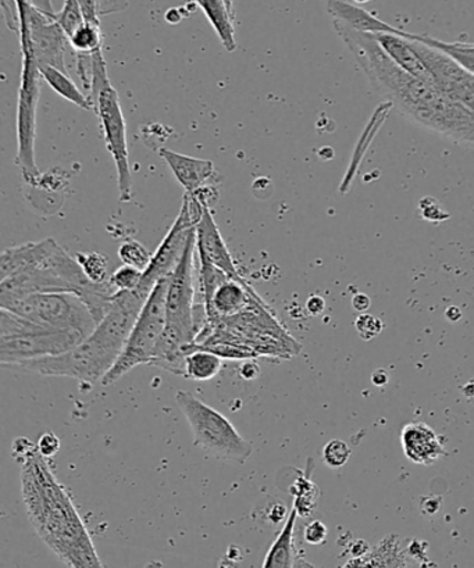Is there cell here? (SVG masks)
Wrapping results in <instances>:
<instances>
[{
    "label": "cell",
    "mask_w": 474,
    "mask_h": 568,
    "mask_svg": "<svg viewBox=\"0 0 474 568\" xmlns=\"http://www.w3.org/2000/svg\"><path fill=\"white\" fill-rule=\"evenodd\" d=\"M334 29L380 95L389 99L413 123L457 145L474 149L471 109L446 95L435 82L416 79L402 70L385 53L376 36L351 29L340 20H334Z\"/></svg>",
    "instance_id": "6da1fadb"
},
{
    "label": "cell",
    "mask_w": 474,
    "mask_h": 568,
    "mask_svg": "<svg viewBox=\"0 0 474 568\" xmlns=\"http://www.w3.org/2000/svg\"><path fill=\"white\" fill-rule=\"evenodd\" d=\"M12 456L21 466L27 516L42 542L65 566L102 567L79 510L38 446L27 438L16 439Z\"/></svg>",
    "instance_id": "7a4b0ae2"
},
{
    "label": "cell",
    "mask_w": 474,
    "mask_h": 568,
    "mask_svg": "<svg viewBox=\"0 0 474 568\" xmlns=\"http://www.w3.org/2000/svg\"><path fill=\"white\" fill-rule=\"evenodd\" d=\"M175 402L189 423L196 448L219 460L245 465L252 456V445L236 432L228 417L189 390H180Z\"/></svg>",
    "instance_id": "3957f363"
},
{
    "label": "cell",
    "mask_w": 474,
    "mask_h": 568,
    "mask_svg": "<svg viewBox=\"0 0 474 568\" xmlns=\"http://www.w3.org/2000/svg\"><path fill=\"white\" fill-rule=\"evenodd\" d=\"M91 284L75 257L57 244L38 266L0 280V306L41 292H71L81 297Z\"/></svg>",
    "instance_id": "277c9868"
},
{
    "label": "cell",
    "mask_w": 474,
    "mask_h": 568,
    "mask_svg": "<svg viewBox=\"0 0 474 568\" xmlns=\"http://www.w3.org/2000/svg\"><path fill=\"white\" fill-rule=\"evenodd\" d=\"M120 353L118 346L110 344L93 329L79 345L62 355L36 358V361L20 363L14 368L46 375V377L73 378L84 387L91 388L97 383H102Z\"/></svg>",
    "instance_id": "5b68a950"
},
{
    "label": "cell",
    "mask_w": 474,
    "mask_h": 568,
    "mask_svg": "<svg viewBox=\"0 0 474 568\" xmlns=\"http://www.w3.org/2000/svg\"><path fill=\"white\" fill-rule=\"evenodd\" d=\"M170 277L159 281L153 286L140 316L137 318L134 328H132L129 339L125 342L123 351H121L118 361H115L113 367L109 369V373L102 379L101 384L104 387L119 382L132 368L141 366V364L152 363L154 351H157L164 327H167Z\"/></svg>",
    "instance_id": "8992f818"
},
{
    "label": "cell",
    "mask_w": 474,
    "mask_h": 568,
    "mask_svg": "<svg viewBox=\"0 0 474 568\" xmlns=\"http://www.w3.org/2000/svg\"><path fill=\"white\" fill-rule=\"evenodd\" d=\"M46 327L77 331L88 336L97 327L90 308L71 292H41L0 306Z\"/></svg>",
    "instance_id": "52a82bcc"
},
{
    "label": "cell",
    "mask_w": 474,
    "mask_h": 568,
    "mask_svg": "<svg viewBox=\"0 0 474 568\" xmlns=\"http://www.w3.org/2000/svg\"><path fill=\"white\" fill-rule=\"evenodd\" d=\"M40 68L29 53H23V71L18 101V163L27 184L38 186L41 171L36 162L37 109L41 93Z\"/></svg>",
    "instance_id": "ba28073f"
},
{
    "label": "cell",
    "mask_w": 474,
    "mask_h": 568,
    "mask_svg": "<svg viewBox=\"0 0 474 568\" xmlns=\"http://www.w3.org/2000/svg\"><path fill=\"white\" fill-rule=\"evenodd\" d=\"M18 7L21 53L31 54L38 68L53 65V68L68 71L65 52H68L70 42L62 27L57 23V20L32 7L30 0H18Z\"/></svg>",
    "instance_id": "9c48e42d"
},
{
    "label": "cell",
    "mask_w": 474,
    "mask_h": 568,
    "mask_svg": "<svg viewBox=\"0 0 474 568\" xmlns=\"http://www.w3.org/2000/svg\"><path fill=\"white\" fill-rule=\"evenodd\" d=\"M84 338L77 331L57 329L32 322L23 333L0 336V362L3 367H14L36 358L62 355Z\"/></svg>",
    "instance_id": "30bf717a"
},
{
    "label": "cell",
    "mask_w": 474,
    "mask_h": 568,
    "mask_svg": "<svg viewBox=\"0 0 474 568\" xmlns=\"http://www.w3.org/2000/svg\"><path fill=\"white\" fill-rule=\"evenodd\" d=\"M93 104H95L104 143H107L108 152L113 158L115 170H118L120 202H130L132 200V173L129 145H127V126L118 91L114 90L112 82L98 92Z\"/></svg>",
    "instance_id": "8fae6325"
},
{
    "label": "cell",
    "mask_w": 474,
    "mask_h": 568,
    "mask_svg": "<svg viewBox=\"0 0 474 568\" xmlns=\"http://www.w3.org/2000/svg\"><path fill=\"white\" fill-rule=\"evenodd\" d=\"M407 40V38H406ZM412 41V40H411ZM418 57L427 65L435 85L474 112V74L457 64L448 54L418 41H412Z\"/></svg>",
    "instance_id": "7c38bea8"
},
{
    "label": "cell",
    "mask_w": 474,
    "mask_h": 568,
    "mask_svg": "<svg viewBox=\"0 0 474 568\" xmlns=\"http://www.w3.org/2000/svg\"><path fill=\"white\" fill-rule=\"evenodd\" d=\"M202 302L206 308L208 324H214L219 320L248 311L262 300L245 280H234L225 275L214 288L203 292Z\"/></svg>",
    "instance_id": "4fadbf2b"
},
{
    "label": "cell",
    "mask_w": 474,
    "mask_h": 568,
    "mask_svg": "<svg viewBox=\"0 0 474 568\" xmlns=\"http://www.w3.org/2000/svg\"><path fill=\"white\" fill-rule=\"evenodd\" d=\"M196 252L198 261L212 264L230 275L231 278L244 281L209 207L205 209L200 223L196 224Z\"/></svg>",
    "instance_id": "5bb4252c"
},
{
    "label": "cell",
    "mask_w": 474,
    "mask_h": 568,
    "mask_svg": "<svg viewBox=\"0 0 474 568\" xmlns=\"http://www.w3.org/2000/svg\"><path fill=\"white\" fill-rule=\"evenodd\" d=\"M401 444L407 459L415 465L430 467L446 456L438 435L426 423L406 424L402 428Z\"/></svg>",
    "instance_id": "9a60e30c"
},
{
    "label": "cell",
    "mask_w": 474,
    "mask_h": 568,
    "mask_svg": "<svg viewBox=\"0 0 474 568\" xmlns=\"http://www.w3.org/2000/svg\"><path fill=\"white\" fill-rule=\"evenodd\" d=\"M159 154L172 170L175 180L183 185L186 194H195L216 173L212 160L186 156L168 148H162Z\"/></svg>",
    "instance_id": "2e32d148"
},
{
    "label": "cell",
    "mask_w": 474,
    "mask_h": 568,
    "mask_svg": "<svg viewBox=\"0 0 474 568\" xmlns=\"http://www.w3.org/2000/svg\"><path fill=\"white\" fill-rule=\"evenodd\" d=\"M327 12L333 16L334 20L343 21L351 29L369 32V34L402 36V31H404L384 23L367 10L346 2V0H329Z\"/></svg>",
    "instance_id": "e0dca14e"
},
{
    "label": "cell",
    "mask_w": 474,
    "mask_h": 568,
    "mask_svg": "<svg viewBox=\"0 0 474 568\" xmlns=\"http://www.w3.org/2000/svg\"><path fill=\"white\" fill-rule=\"evenodd\" d=\"M57 244V241L48 239L9 247V250L2 253V258H0V280L12 277V275L24 272L27 268L38 266Z\"/></svg>",
    "instance_id": "ac0fdd59"
},
{
    "label": "cell",
    "mask_w": 474,
    "mask_h": 568,
    "mask_svg": "<svg viewBox=\"0 0 474 568\" xmlns=\"http://www.w3.org/2000/svg\"><path fill=\"white\" fill-rule=\"evenodd\" d=\"M377 38L380 45L384 49L385 53L400 65L402 70L410 73L416 79L427 82H434L432 74L424 64L421 57L416 52L415 47L411 40L396 34H374Z\"/></svg>",
    "instance_id": "d6986e66"
},
{
    "label": "cell",
    "mask_w": 474,
    "mask_h": 568,
    "mask_svg": "<svg viewBox=\"0 0 474 568\" xmlns=\"http://www.w3.org/2000/svg\"><path fill=\"white\" fill-rule=\"evenodd\" d=\"M297 511L292 507L290 516L286 517L284 527L281 528L279 537L275 538L272 546L264 557L263 567H295L297 555L294 544L295 523Z\"/></svg>",
    "instance_id": "ffe728a7"
},
{
    "label": "cell",
    "mask_w": 474,
    "mask_h": 568,
    "mask_svg": "<svg viewBox=\"0 0 474 568\" xmlns=\"http://www.w3.org/2000/svg\"><path fill=\"white\" fill-rule=\"evenodd\" d=\"M198 7L205 13L209 23L216 31L220 42L229 52L236 49L234 16L231 14L225 0H195Z\"/></svg>",
    "instance_id": "44dd1931"
},
{
    "label": "cell",
    "mask_w": 474,
    "mask_h": 568,
    "mask_svg": "<svg viewBox=\"0 0 474 568\" xmlns=\"http://www.w3.org/2000/svg\"><path fill=\"white\" fill-rule=\"evenodd\" d=\"M406 567L405 557L400 550L399 535L391 534L367 555L354 557L345 567Z\"/></svg>",
    "instance_id": "7402d4cb"
},
{
    "label": "cell",
    "mask_w": 474,
    "mask_h": 568,
    "mask_svg": "<svg viewBox=\"0 0 474 568\" xmlns=\"http://www.w3.org/2000/svg\"><path fill=\"white\" fill-rule=\"evenodd\" d=\"M40 73L42 80H46L47 84L65 101L84 110H95L91 99L75 85V82L68 75V71L53 68V65H43L40 68Z\"/></svg>",
    "instance_id": "603a6c76"
},
{
    "label": "cell",
    "mask_w": 474,
    "mask_h": 568,
    "mask_svg": "<svg viewBox=\"0 0 474 568\" xmlns=\"http://www.w3.org/2000/svg\"><path fill=\"white\" fill-rule=\"evenodd\" d=\"M223 368V358L205 349H189L185 356V378L211 382Z\"/></svg>",
    "instance_id": "cb8c5ba5"
},
{
    "label": "cell",
    "mask_w": 474,
    "mask_h": 568,
    "mask_svg": "<svg viewBox=\"0 0 474 568\" xmlns=\"http://www.w3.org/2000/svg\"><path fill=\"white\" fill-rule=\"evenodd\" d=\"M407 40L418 41L424 45L437 49V51L448 54L450 58L454 59L457 64H461L463 69L471 71L474 74V43L466 42H444L437 40V38L412 34V32L402 31V36Z\"/></svg>",
    "instance_id": "d4e9b609"
},
{
    "label": "cell",
    "mask_w": 474,
    "mask_h": 568,
    "mask_svg": "<svg viewBox=\"0 0 474 568\" xmlns=\"http://www.w3.org/2000/svg\"><path fill=\"white\" fill-rule=\"evenodd\" d=\"M311 468L306 473V476H301L295 479L292 484L290 493L294 496V509L297 511V516L309 517L312 516L314 509H316L319 500V488L311 479Z\"/></svg>",
    "instance_id": "484cf974"
},
{
    "label": "cell",
    "mask_w": 474,
    "mask_h": 568,
    "mask_svg": "<svg viewBox=\"0 0 474 568\" xmlns=\"http://www.w3.org/2000/svg\"><path fill=\"white\" fill-rule=\"evenodd\" d=\"M70 47L80 54H92L102 49L101 24H84L75 30L74 34L69 38Z\"/></svg>",
    "instance_id": "4316f807"
},
{
    "label": "cell",
    "mask_w": 474,
    "mask_h": 568,
    "mask_svg": "<svg viewBox=\"0 0 474 568\" xmlns=\"http://www.w3.org/2000/svg\"><path fill=\"white\" fill-rule=\"evenodd\" d=\"M75 261L92 283L102 284L109 280L108 258L98 252L75 253Z\"/></svg>",
    "instance_id": "83f0119b"
},
{
    "label": "cell",
    "mask_w": 474,
    "mask_h": 568,
    "mask_svg": "<svg viewBox=\"0 0 474 568\" xmlns=\"http://www.w3.org/2000/svg\"><path fill=\"white\" fill-rule=\"evenodd\" d=\"M118 255L123 264L142 270V272H145L152 258V253L141 242L131 239L120 245Z\"/></svg>",
    "instance_id": "f1b7e54d"
},
{
    "label": "cell",
    "mask_w": 474,
    "mask_h": 568,
    "mask_svg": "<svg viewBox=\"0 0 474 568\" xmlns=\"http://www.w3.org/2000/svg\"><path fill=\"white\" fill-rule=\"evenodd\" d=\"M54 20L62 27L68 38L73 36L75 30L87 21L79 0H65L64 7L54 16Z\"/></svg>",
    "instance_id": "f546056e"
},
{
    "label": "cell",
    "mask_w": 474,
    "mask_h": 568,
    "mask_svg": "<svg viewBox=\"0 0 474 568\" xmlns=\"http://www.w3.org/2000/svg\"><path fill=\"white\" fill-rule=\"evenodd\" d=\"M349 444L341 439H333L323 448V462L330 468H341L346 465L351 457Z\"/></svg>",
    "instance_id": "4dcf8cb0"
},
{
    "label": "cell",
    "mask_w": 474,
    "mask_h": 568,
    "mask_svg": "<svg viewBox=\"0 0 474 568\" xmlns=\"http://www.w3.org/2000/svg\"><path fill=\"white\" fill-rule=\"evenodd\" d=\"M142 275V270L123 264L110 275L109 281L118 291H134L140 285Z\"/></svg>",
    "instance_id": "1f68e13d"
},
{
    "label": "cell",
    "mask_w": 474,
    "mask_h": 568,
    "mask_svg": "<svg viewBox=\"0 0 474 568\" xmlns=\"http://www.w3.org/2000/svg\"><path fill=\"white\" fill-rule=\"evenodd\" d=\"M355 328L361 339L372 341L382 334L384 324L382 320L372 316V314L361 313L355 320Z\"/></svg>",
    "instance_id": "d6a6232c"
},
{
    "label": "cell",
    "mask_w": 474,
    "mask_h": 568,
    "mask_svg": "<svg viewBox=\"0 0 474 568\" xmlns=\"http://www.w3.org/2000/svg\"><path fill=\"white\" fill-rule=\"evenodd\" d=\"M329 535V528L326 524L314 520L309 523L305 527V531H303V538H305V542L312 546H321L326 542Z\"/></svg>",
    "instance_id": "836d02e7"
},
{
    "label": "cell",
    "mask_w": 474,
    "mask_h": 568,
    "mask_svg": "<svg viewBox=\"0 0 474 568\" xmlns=\"http://www.w3.org/2000/svg\"><path fill=\"white\" fill-rule=\"evenodd\" d=\"M38 450L43 457L47 459H52V457L57 456L60 450V439L58 435L53 433H46L41 435L40 440H38Z\"/></svg>",
    "instance_id": "e575fe53"
},
{
    "label": "cell",
    "mask_w": 474,
    "mask_h": 568,
    "mask_svg": "<svg viewBox=\"0 0 474 568\" xmlns=\"http://www.w3.org/2000/svg\"><path fill=\"white\" fill-rule=\"evenodd\" d=\"M129 8V0H97L99 18L114 13L124 12Z\"/></svg>",
    "instance_id": "d590c367"
},
{
    "label": "cell",
    "mask_w": 474,
    "mask_h": 568,
    "mask_svg": "<svg viewBox=\"0 0 474 568\" xmlns=\"http://www.w3.org/2000/svg\"><path fill=\"white\" fill-rule=\"evenodd\" d=\"M428 197L427 200H424L421 202V213H422V216L426 220H428V222H444V220H448L450 216L448 214L446 213H443L441 212V207L438 205V202H433V203H428Z\"/></svg>",
    "instance_id": "8d00e7d4"
},
{
    "label": "cell",
    "mask_w": 474,
    "mask_h": 568,
    "mask_svg": "<svg viewBox=\"0 0 474 568\" xmlns=\"http://www.w3.org/2000/svg\"><path fill=\"white\" fill-rule=\"evenodd\" d=\"M307 312L312 314V316H321L326 308V302H324L322 296L313 295L309 297L306 302Z\"/></svg>",
    "instance_id": "74e56055"
},
{
    "label": "cell",
    "mask_w": 474,
    "mask_h": 568,
    "mask_svg": "<svg viewBox=\"0 0 474 568\" xmlns=\"http://www.w3.org/2000/svg\"><path fill=\"white\" fill-rule=\"evenodd\" d=\"M261 374V368H259L256 363H252L251 361H245L244 366L240 368L241 378L244 379H255Z\"/></svg>",
    "instance_id": "f35d334b"
},
{
    "label": "cell",
    "mask_w": 474,
    "mask_h": 568,
    "mask_svg": "<svg viewBox=\"0 0 474 568\" xmlns=\"http://www.w3.org/2000/svg\"><path fill=\"white\" fill-rule=\"evenodd\" d=\"M371 297L365 294H356L352 297V306H354L356 312L365 313L371 308Z\"/></svg>",
    "instance_id": "ab89813d"
},
{
    "label": "cell",
    "mask_w": 474,
    "mask_h": 568,
    "mask_svg": "<svg viewBox=\"0 0 474 568\" xmlns=\"http://www.w3.org/2000/svg\"><path fill=\"white\" fill-rule=\"evenodd\" d=\"M30 3L36 9L40 10L43 14L49 16V18L54 19L57 12H54L52 0H30Z\"/></svg>",
    "instance_id": "60d3db41"
},
{
    "label": "cell",
    "mask_w": 474,
    "mask_h": 568,
    "mask_svg": "<svg viewBox=\"0 0 474 568\" xmlns=\"http://www.w3.org/2000/svg\"><path fill=\"white\" fill-rule=\"evenodd\" d=\"M372 383L376 385V387H384V385L389 384V374L384 372V369H377L372 375Z\"/></svg>",
    "instance_id": "b9f144b4"
},
{
    "label": "cell",
    "mask_w": 474,
    "mask_h": 568,
    "mask_svg": "<svg viewBox=\"0 0 474 568\" xmlns=\"http://www.w3.org/2000/svg\"><path fill=\"white\" fill-rule=\"evenodd\" d=\"M437 499H440V498H434V499L430 498V499H427L428 501H426V500L422 501V511L424 513V515L433 516V515H435V513L438 511L441 506H433L434 501Z\"/></svg>",
    "instance_id": "7bdbcfd3"
},
{
    "label": "cell",
    "mask_w": 474,
    "mask_h": 568,
    "mask_svg": "<svg viewBox=\"0 0 474 568\" xmlns=\"http://www.w3.org/2000/svg\"><path fill=\"white\" fill-rule=\"evenodd\" d=\"M225 4H228L231 14L234 16V0H225Z\"/></svg>",
    "instance_id": "ee69618b"
},
{
    "label": "cell",
    "mask_w": 474,
    "mask_h": 568,
    "mask_svg": "<svg viewBox=\"0 0 474 568\" xmlns=\"http://www.w3.org/2000/svg\"><path fill=\"white\" fill-rule=\"evenodd\" d=\"M356 3H367L372 2V0H355Z\"/></svg>",
    "instance_id": "f6af8a7d"
}]
</instances>
